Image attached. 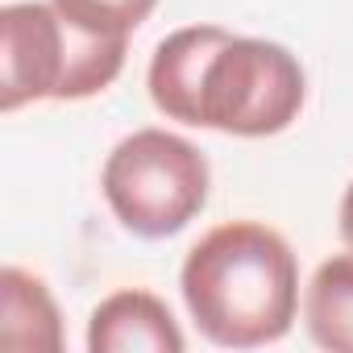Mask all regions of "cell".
Masks as SVG:
<instances>
[{"instance_id": "cell-1", "label": "cell", "mask_w": 353, "mask_h": 353, "mask_svg": "<svg viewBox=\"0 0 353 353\" xmlns=\"http://www.w3.org/2000/svg\"><path fill=\"white\" fill-rule=\"evenodd\" d=\"M145 88L166 121L229 137H274L307 100L303 63L270 38L225 26H188L154 46Z\"/></svg>"}, {"instance_id": "cell-2", "label": "cell", "mask_w": 353, "mask_h": 353, "mask_svg": "<svg viewBox=\"0 0 353 353\" xmlns=\"http://www.w3.org/2000/svg\"><path fill=\"white\" fill-rule=\"evenodd\" d=\"M179 291L212 345L258 349L283 341L299 316V262L279 229L225 221L188 250Z\"/></svg>"}, {"instance_id": "cell-3", "label": "cell", "mask_w": 353, "mask_h": 353, "mask_svg": "<svg viewBox=\"0 0 353 353\" xmlns=\"http://www.w3.org/2000/svg\"><path fill=\"white\" fill-rule=\"evenodd\" d=\"M129 38L88 30L54 0L0 9V112L38 100H88L125 71Z\"/></svg>"}, {"instance_id": "cell-4", "label": "cell", "mask_w": 353, "mask_h": 353, "mask_svg": "<svg viewBox=\"0 0 353 353\" xmlns=\"http://www.w3.org/2000/svg\"><path fill=\"white\" fill-rule=\"evenodd\" d=\"M212 170L200 145L170 129H133L112 145L100 170V192L133 237L162 241L183 233L208 204Z\"/></svg>"}, {"instance_id": "cell-5", "label": "cell", "mask_w": 353, "mask_h": 353, "mask_svg": "<svg viewBox=\"0 0 353 353\" xmlns=\"http://www.w3.org/2000/svg\"><path fill=\"white\" fill-rule=\"evenodd\" d=\"M88 349L92 353H183L188 336L174 312L154 291L125 287L92 307Z\"/></svg>"}, {"instance_id": "cell-6", "label": "cell", "mask_w": 353, "mask_h": 353, "mask_svg": "<svg viewBox=\"0 0 353 353\" xmlns=\"http://www.w3.org/2000/svg\"><path fill=\"white\" fill-rule=\"evenodd\" d=\"M0 345L9 353H59L67 345L50 287L21 266L0 270Z\"/></svg>"}, {"instance_id": "cell-7", "label": "cell", "mask_w": 353, "mask_h": 353, "mask_svg": "<svg viewBox=\"0 0 353 353\" xmlns=\"http://www.w3.org/2000/svg\"><path fill=\"white\" fill-rule=\"evenodd\" d=\"M303 328L328 353H353V254L316 266L303 291Z\"/></svg>"}, {"instance_id": "cell-8", "label": "cell", "mask_w": 353, "mask_h": 353, "mask_svg": "<svg viewBox=\"0 0 353 353\" xmlns=\"http://www.w3.org/2000/svg\"><path fill=\"white\" fill-rule=\"evenodd\" d=\"M54 5L63 13H71L75 21H83L88 30L129 38L141 21H150L158 0H54Z\"/></svg>"}, {"instance_id": "cell-9", "label": "cell", "mask_w": 353, "mask_h": 353, "mask_svg": "<svg viewBox=\"0 0 353 353\" xmlns=\"http://www.w3.org/2000/svg\"><path fill=\"white\" fill-rule=\"evenodd\" d=\"M336 229H341V241H345V250L353 254V183L345 188V196H341V212H336Z\"/></svg>"}]
</instances>
